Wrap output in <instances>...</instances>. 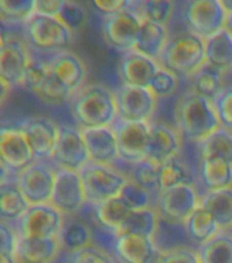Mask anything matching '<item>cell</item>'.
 <instances>
[{
    "mask_svg": "<svg viewBox=\"0 0 232 263\" xmlns=\"http://www.w3.org/2000/svg\"><path fill=\"white\" fill-rule=\"evenodd\" d=\"M198 178L206 192L232 186V164L221 159H201Z\"/></svg>",
    "mask_w": 232,
    "mask_h": 263,
    "instance_id": "27",
    "label": "cell"
},
{
    "mask_svg": "<svg viewBox=\"0 0 232 263\" xmlns=\"http://www.w3.org/2000/svg\"><path fill=\"white\" fill-rule=\"evenodd\" d=\"M16 237V230L12 229L6 221H0V252L14 255Z\"/></svg>",
    "mask_w": 232,
    "mask_h": 263,
    "instance_id": "49",
    "label": "cell"
},
{
    "mask_svg": "<svg viewBox=\"0 0 232 263\" xmlns=\"http://www.w3.org/2000/svg\"><path fill=\"white\" fill-rule=\"evenodd\" d=\"M65 215L51 203L32 204L18 219L16 234L24 237H59Z\"/></svg>",
    "mask_w": 232,
    "mask_h": 263,
    "instance_id": "8",
    "label": "cell"
},
{
    "mask_svg": "<svg viewBox=\"0 0 232 263\" xmlns=\"http://www.w3.org/2000/svg\"><path fill=\"white\" fill-rule=\"evenodd\" d=\"M142 18L130 8H124L107 15L102 24V36L106 41L120 52L135 49L141 32Z\"/></svg>",
    "mask_w": 232,
    "mask_h": 263,
    "instance_id": "11",
    "label": "cell"
},
{
    "mask_svg": "<svg viewBox=\"0 0 232 263\" xmlns=\"http://www.w3.org/2000/svg\"><path fill=\"white\" fill-rule=\"evenodd\" d=\"M182 136L176 127L164 122L151 123L152 149L149 159L156 164L178 156L182 147Z\"/></svg>",
    "mask_w": 232,
    "mask_h": 263,
    "instance_id": "23",
    "label": "cell"
},
{
    "mask_svg": "<svg viewBox=\"0 0 232 263\" xmlns=\"http://www.w3.org/2000/svg\"><path fill=\"white\" fill-rule=\"evenodd\" d=\"M10 36H11V34L8 32V26L4 24V22L0 21V47H3V45L7 43Z\"/></svg>",
    "mask_w": 232,
    "mask_h": 263,
    "instance_id": "51",
    "label": "cell"
},
{
    "mask_svg": "<svg viewBox=\"0 0 232 263\" xmlns=\"http://www.w3.org/2000/svg\"><path fill=\"white\" fill-rule=\"evenodd\" d=\"M24 30L29 44L40 52L56 55L69 51L73 44L74 33L61 22L59 16L34 12L24 24Z\"/></svg>",
    "mask_w": 232,
    "mask_h": 263,
    "instance_id": "4",
    "label": "cell"
},
{
    "mask_svg": "<svg viewBox=\"0 0 232 263\" xmlns=\"http://www.w3.org/2000/svg\"><path fill=\"white\" fill-rule=\"evenodd\" d=\"M183 225L188 237L198 244L208 241L217 232H220V226L217 223L216 218L213 217V214L208 209L201 204L188 215Z\"/></svg>",
    "mask_w": 232,
    "mask_h": 263,
    "instance_id": "29",
    "label": "cell"
},
{
    "mask_svg": "<svg viewBox=\"0 0 232 263\" xmlns=\"http://www.w3.org/2000/svg\"><path fill=\"white\" fill-rule=\"evenodd\" d=\"M67 263H115L114 259L101 248L90 244L81 250L69 252Z\"/></svg>",
    "mask_w": 232,
    "mask_h": 263,
    "instance_id": "44",
    "label": "cell"
},
{
    "mask_svg": "<svg viewBox=\"0 0 232 263\" xmlns=\"http://www.w3.org/2000/svg\"><path fill=\"white\" fill-rule=\"evenodd\" d=\"M57 16L73 33L81 30L86 24L85 8L74 0H67Z\"/></svg>",
    "mask_w": 232,
    "mask_h": 263,
    "instance_id": "42",
    "label": "cell"
},
{
    "mask_svg": "<svg viewBox=\"0 0 232 263\" xmlns=\"http://www.w3.org/2000/svg\"><path fill=\"white\" fill-rule=\"evenodd\" d=\"M30 61L28 45L15 36H10L7 43L0 47V80L8 88L22 86Z\"/></svg>",
    "mask_w": 232,
    "mask_h": 263,
    "instance_id": "16",
    "label": "cell"
},
{
    "mask_svg": "<svg viewBox=\"0 0 232 263\" xmlns=\"http://www.w3.org/2000/svg\"><path fill=\"white\" fill-rule=\"evenodd\" d=\"M52 159L59 168L74 172H79L85 164L89 163V152L82 129L70 125L59 126V137L53 149Z\"/></svg>",
    "mask_w": 232,
    "mask_h": 263,
    "instance_id": "13",
    "label": "cell"
},
{
    "mask_svg": "<svg viewBox=\"0 0 232 263\" xmlns=\"http://www.w3.org/2000/svg\"><path fill=\"white\" fill-rule=\"evenodd\" d=\"M201 205L208 209L216 218L220 230L232 228V186L213 192H206L201 197Z\"/></svg>",
    "mask_w": 232,
    "mask_h": 263,
    "instance_id": "30",
    "label": "cell"
},
{
    "mask_svg": "<svg viewBox=\"0 0 232 263\" xmlns=\"http://www.w3.org/2000/svg\"><path fill=\"white\" fill-rule=\"evenodd\" d=\"M213 106L220 119L221 126L232 130V86L223 88L217 98L213 100Z\"/></svg>",
    "mask_w": 232,
    "mask_h": 263,
    "instance_id": "46",
    "label": "cell"
},
{
    "mask_svg": "<svg viewBox=\"0 0 232 263\" xmlns=\"http://www.w3.org/2000/svg\"><path fill=\"white\" fill-rule=\"evenodd\" d=\"M61 241V247L69 250V252L75 250H81L83 247L92 244V232L89 226L78 219H70L65 222L59 234Z\"/></svg>",
    "mask_w": 232,
    "mask_h": 263,
    "instance_id": "36",
    "label": "cell"
},
{
    "mask_svg": "<svg viewBox=\"0 0 232 263\" xmlns=\"http://www.w3.org/2000/svg\"><path fill=\"white\" fill-rule=\"evenodd\" d=\"M119 196L122 197L123 200L126 201L127 204L130 205L133 210L153 207L152 205V199L155 196L152 193L147 192L146 189H143L142 186H139L135 182H133L130 178L127 180V182L124 184L122 191H120Z\"/></svg>",
    "mask_w": 232,
    "mask_h": 263,
    "instance_id": "41",
    "label": "cell"
},
{
    "mask_svg": "<svg viewBox=\"0 0 232 263\" xmlns=\"http://www.w3.org/2000/svg\"><path fill=\"white\" fill-rule=\"evenodd\" d=\"M49 203L63 215H73L82 209L86 203V195L79 172L57 168Z\"/></svg>",
    "mask_w": 232,
    "mask_h": 263,
    "instance_id": "14",
    "label": "cell"
},
{
    "mask_svg": "<svg viewBox=\"0 0 232 263\" xmlns=\"http://www.w3.org/2000/svg\"><path fill=\"white\" fill-rule=\"evenodd\" d=\"M8 89H10V88L0 80V103H3V100L6 99V96H7L8 93Z\"/></svg>",
    "mask_w": 232,
    "mask_h": 263,
    "instance_id": "54",
    "label": "cell"
},
{
    "mask_svg": "<svg viewBox=\"0 0 232 263\" xmlns=\"http://www.w3.org/2000/svg\"><path fill=\"white\" fill-rule=\"evenodd\" d=\"M118 119L130 122H147L155 114L157 98L149 88L120 85L115 89Z\"/></svg>",
    "mask_w": 232,
    "mask_h": 263,
    "instance_id": "9",
    "label": "cell"
},
{
    "mask_svg": "<svg viewBox=\"0 0 232 263\" xmlns=\"http://www.w3.org/2000/svg\"><path fill=\"white\" fill-rule=\"evenodd\" d=\"M201 263H232V234L220 230L198 248Z\"/></svg>",
    "mask_w": 232,
    "mask_h": 263,
    "instance_id": "32",
    "label": "cell"
},
{
    "mask_svg": "<svg viewBox=\"0 0 232 263\" xmlns=\"http://www.w3.org/2000/svg\"><path fill=\"white\" fill-rule=\"evenodd\" d=\"M228 12L221 6L220 0H187L183 18L190 32L208 39L225 28Z\"/></svg>",
    "mask_w": 232,
    "mask_h": 263,
    "instance_id": "7",
    "label": "cell"
},
{
    "mask_svg": "<svg viewBox=\"0 0 232 263\" xmlns=\"http://www.w3.org/2000/svg\"><path fill=\"white\" fill-rule=\"evenodd\" d=\"M221 6L224 7V10L228 14H232V0H220Z\"/></svg>",
    "mask_w": 232,
    "mask_h": 263,
    "instance_id": "55",
    "label": "cell"
},
{
    "mask_svg": "<svg viewBox=\"0 0 232 263\" xmlns=\"http://www.w3.org/2000/svg\"><path fill=\"white\" fill-rule=\"evenodd\" d=\"M206 63L225 73L232 70V36L227 29L205 39Z\"/></svg>",
    "mask_w": 232,
    "mask_h": 263,
    "instance_id": "25",
    "label": "cell"
},
{
    "mask_svg": "<svg viewBox=\"0 0 232 263\" xmlns=\"http://www.w3.org/2000/svg\"><path fill=\"white\" fill-rule=\"evenodd\" d=\"M157 178L160 191L179 185H193V177L190 168L179 156H174L163 163L157 164Z\"/></svg>",
    "mask_w": 232,
    "mask_h": 263,
    "instance_id": "31",
    "label": "cell"
},
{
    "mask_svg": "<svg viewBox=\"0 0 232 263\" xmlns=\"http://www.w3.org/2000/svg\"><path fill=\"white\" fill-rule=\"evenodd\" d=\"M48 62L32 58V61L29 63L28 69L25 71L24 84H22V86H26L30 92H34V90L40 86L41 82L44 81L45 77L48 76Z\"/></svg>",
    "mask_w": 232,
    "mask_h": 263,
    "instance_id": "45",
    "label": "cell"
},
{
    "mask_svg": "<svg viewBox=\"0 0 232 263\" xmlns=\"http://www.w3.org/2000/svg\"><path fill=\"white\" fill-rule=\"evenodd\" d=\"M116 136L119 158L127 163L149 159L152 149L151 123L118 119L112 125Z\"/></svg>",
    "mask_w": 232,
    "mask_h": 263,
    "instance_id": "6",
    "label": "cell"
},
{
    "mask_svg": "<svg viewBox=\"0 0 232 263\" xmlns=\"http://www.w3.org/2000/svg\"><path fill=\"white\" fill-rule=\"evenodd\" d=\"M156 263H201L198 251L187 247H174L161 252Z\"/></svg>",
    "mask_w": 232,
    "mask_h": 263,
    "instance_id": "47",
    "label": "cell"
},
{
    "mask_svg": "<svg viewBox=\"0 0 232 263\" xmlns=\"http://www.w3.org/2000/svg\"><path fill=\"white\" fill-rule=\"evenodd\" d=\"M112 250L122 263H156L160 256L153 237L127 232L115 234Z\"/></svg>",
    "mask_w": 232,
    "mask_h": 263,
    "instance_id": "17",
    "label": "cell"
},
{
    "mask_svg": "<svg viewBox=\"0 0 232 263\" xmlns=\"http://www.w3.org/2000/svg\"><path fill=\"white\" fill-rule=\"evenodd\" d=\"M0 159L10 172L16 174L36 160L20 127H0Z\"/></svg>",
    "mask_w": 232,
    "mask_h": 263,
    "instance_id": "15",
    "label": "cell"
},
{
    "mask_svg": "<svg viewBox=\"0 0 232 263\" xmlns=\"http://www.w3.org/2000/svg\"><path fill=\"white\" fill-rule=\"evenodd\" d=\"M174 8L172 0H138L130 10L137 12L142 20L167 25L174 14Z\"/></svg>",
    "mask_w": 232,
    "mask_h": 263,
    "instance_id": "37",
    "label": "cell"
},
{
    "mask_svg": "<svg viewBox=\"0 0 232 263\" xmlns=\"http://www.w3.org/2000/svg\"><path fill=\"white\" fill-rule=\"evenodd\" d=\"M159 214L155 207L133 210L123 225L122 232L153 237L157 230V225H159Z\"/></svg>",
    "mask_w": 232,
    "mask_h": 263,
    "instance_id": "34",
    "label": "cell"
},
{
    "mask_svg": "<svg viewBox=\"0 0 232 263\" xmlns=\"http://www.w3.org/2000/svg\"><path fill=\"white\" fill-rule=\"evenodd\" d=\"M159 67L157 61L133 49L122 57L119 62L118 74L124 85L149 88Z\"/></svg>",
    "mask_w": 232,
    "mask_h": 263,
    "instance_id": "19",
    "label": "cell"
},
{
    "mask_svg": "<svg viewBox=\"0 0 232 263\" xmlns=\"http://www.w3.org/2000/svg\"><path fill=\"white\" fill-rule=\"evenodd\" d=\"M48 69L53 77L73 95L83 86L88 74L83 61L71 51L53 55L48 61Z\"/></svg>",
    "mask_w": 232,
    "mask_h": 263,
    "instance_id": "21",
    "label": "cell"
},
{
    "mask_svg": "<svg viewBox=\"0 0 232 263\" xmlns=\"http://www.w3.org/2000/svg\"><path fill=\"white\" fill-rule=\"evenodd\" d=\"M59 237H16L15 256L16 263H53L61 251Z\"/></svg>",
    "mask_w": 232,
    "mask_h": 263,
    "instance_id": "20",
    "label": "cell"
},
{
    "mask_svg": "<svg viewBox=\"0 0 232 263\" xmlns=\"http://www.w3.org/2000/svg\"><path fill=\"white\" fill-rule=\"evenodd\" d=\"M200 201V195L193 185H179L160 191L156 196V211L164 221L184 223Z\"/></svg>",
    "mask_w": 232,
    "mask_h": 263,
    "instance_id": "10",
    "label": "cell"
},
{
    "mask_svg": "<svg viewBox=\"0 0 232 263\" xmlns=\"http://www.w3.org/2000/svg\"><path fill=\"white\" fill-rule=\"evenodd\" d=\"M10 176H11V172L6 167V164H4L3 162H2V159H0V185L8 182Z\"/></svg>",
    "mask_w": 232,
    "mask_h": 263,
    "instance_id": "52",
    "label": "cell"
},
{
    "mask_svg": "<svg viewBox=\"0 0 232 263\" xmlns=\"http://www.w3.org/2000/svg\"><path fill=\"white\" fill-rule=\"evenodd\" d=\"M92 207L96 221L100 223L102 229L108 230L114 236L122 232L124 222L133 211V209L120 196L111 197L96 203Z\"/></svg>",
    "mask_w": 232,
    "mask_h": 263,
    "instance_id": "24",
    "label": "cell"
},
{
    "mask_svg": "<svg viewBox=\"0 0 232 263\" xmlns=\"http://www.w3.org/2000/svg\"><path fill=\"white\" fill-rule=\"evenodd\" d=\"M223 73L220 70L215 69L210 65L202 66L194 76H192L193 88L197 93L202 95L204 98L209 99L210 102H213L217 98V95L223 90V78H221Z\"/></svg>",
    "mask_w": 232,
    "mask_h": 263,
    "instance_id": "35",
    "label": "cell"
},
{
    "mask_svg": "<svg viewBox=\"0 0 232 263\" xmlns=\"http://www.w3.org/2000/svg\"><path fill=\"white\" fill-rule=\"evenodd\" d=\"M29 205L16 182L0 185V218L4 221H18Z\"/></svg>",
    "mask_w": 232,
    "mask_h": 263,
    "instance_id": "33",
    "label": "cell"
},
{
    "mask_svg": "<svg viewBox=\"0 0 232 263\" xmlns=\"http://www.w3.org/2000/svg\"><path fill=\"white\" fill-rule=\"evenodd\" d=\"M67 0H34V12L57 16Z\"/></svg>",
    "mask_w": 232,
    "mask_h": 263,
    "instance_id": "50",
    "label": "cell"
},
{
    "mask_svg": "<svg viewBox=\"0 0 232 263\" xmlns=\"http://www.w3.org/2000/svg\"><path fill=\"white\" fill-rule=\"evenodd\" d=\"M86 201L93 205L111 197L119 196L127 182L126 174L119 172L110 164L89 162L79 170Z\"/></svg>",
    "mask_w": 232,
    "mask_h": 263,
    "instance_id": "5",
    "label": "cell"
},
{
    "mask_svg": "<svg viewBox=\"0 0 232 263\" xmlns=\"http://www.w3.org/2000/svg\"><path fill=\"white\" fill-rule=\"evenodd\" d=\"M130 180L135 182L153 196L160 192L159 178H157V164L151 159H143L131 164Z\"/></svg>",
    "mask_w": 232,
    "mask_h": 263,
    "instance_id": "38",
    "label": "cell"
},
{
    "mask_svg": "<svg viewBox=\"0 0 232 263\" xmlns=\"http://www.w3.org/2000/svg\"><path fill=\"white\" fill-rule=\"evenodd\" d=\"M90 162L112 164L119 158L118 143L112 126L82 129Z\"/></svg>",
    "mask_w": 232,
    "mask_h": 263,
    "instance_id": "22",
    "label": "cell"
},
{
    "mask_svg": "<svg viewBox=\"0 0 232 263\" xmlns=\"http://www.w3.org/2000/svg\"><path fill=\"white\" fill-rule=\"evenodd\" d=\"M157 63L178 78H192L206 65L205 39L190 30L170 37Z\"/></svg>",
    "mask_w": 232,
    "mask_h": 263,
    "instance_id": "3",
    "label": "cell"
},
{
    "mask_svg": "<svg viewBox=\"0 0 232 263\" xmlns=\"http://www.w3.org/2000/svg\"><path fill=\"white\" fill-rule=\"evenodd\" d=\"M36 159L52 158L53 149L59 137V125L53 119L34 117L20 125Z\"/></svg>",
    "mask_w": 232,
    "mask_h": 263,
    "instance_id": "18",
    "label": "cell"
},
{
    "mask_svg": "<svg viewBox=\"0 0 232 263\" xmlns=\"http://www.w3.org/2000/svg\"><path fill=\"white\" fill-rule=\"evenodd\" d=\"M225 29L228 30L229 33H231L232 36V14H228V16H227V22H225Z\"/></svg>",
    "mask_w": 232,
    "mask_h": 263,
    "instance_id": "56",
    "label": "cell"
},
{
    "mask_svg": "<svg viewBox=\"0 0 232 263\" xmlns=\"http://www.w3.org/2000/svg\"><path fill=\"white\" fill-rule=\"evenodd\" d=\"M55 178V168L41 160H34L16 174L15 182L29 204H43L51 201Z\"/></svg>",
    "mask_w": 232,
    "mask_h": 263,
    "instance_id": "12",
    "label": "cell"
},
{
    "mask_svg": "<svg viewBox=\"0 0 232 263\" xmlns=\"http://www.w3.org/2000/svg\"><path fill=\"white\" fill-rule=\"evenodd\" d=\"M201 159H221L232 164V130L219 126L197 143Z\"/></svg>",
    "mask_w": 232,
    "mask_h": 263,
    "instance_id": "26",
    "label": "cell"
},
{
    "mask_svg": "<svg viewBox=\"0 0 232 263\" xmlns=\"http://www.w3.org/2000/svg\"><path fill=\"white\" fill-rule=\"evenodd\" d=\"M0 263H16L15 256L11 254H4V252H0Z\"/></svg>",
    "mask_w": 232,
    "mask_h": 263,
    "instance_id": "53",
    "label": "cell"
},
{
    "mask_svg": "<svg viewBox=\"0 0 232 263\" xmlns=\"http://www.w3.org/2000/svg\"><path fill=\"white\" fill-rule=\"evenodd\" d=\"M33 93L36 95L41 102L48 103V104H60L73 96L69 89H66L65 86L53 77L51 71H48V76Z\"/></svg>",
    "mask_w": 232,
    "mask_h": 263,
    "instance_id": "40",
    "label": "cell"
},
{
    "mask_svg": "<svg viewBox=\"0 0 232 263\" xmlns=\"http://www.w3.org/2000/svg\"><path fill=\"white\" fill-rule=\"evenodd\" d=\"M168 39L170 37H168L165 25L157 24V22L149 20H142L135 51H138L155 61H159Z\"/></svg>",
    "mask_w": 232,
    "mask_h": 263,
    "instance_id": "28",
    "label": "cell"
},
{
    "mask_svg": "<svg viewBox=\"0 0 232 263\" xmlns=\"http://www.w3.org/2000/svg\"><path fill=\"white\" fill-rule=\"evenodd\" d=\"M0 104H2V103H0Z\"/></svg>",
    "mask_w": 232,
    "mask_h": 263,
    "instance_id": "57",
    "label": "cell"
},
{
    "mask_svg": "<svg viewBox=\"0 0 232 263\" xmlns=\"http://www.w3.org/2000/svg\"><path fill=\"white\" fill-rule=\"evenodd\" d=\"M175 118L176 129L182 139L193 143H198L210 132L221 126L213 102L196 90H188L179 99Z\"/></svg>",
    "mask_w": 232,
    "mask_h": 263,
    "instance_id": "2",
    "label": "cell"
},
{
    "mask_svg": "<svg viewBox=\"0 0 232 263\" xmlns=\"http://www.w3.org/2000/svg\"><path fill=\"white\" fill-rule=\"evenodd\" d=\"M93 7L104 15H111L124 8L133 7L138 0H90Z\"/></svg>",
    "mask_w": 232,
    "mask_h": 263,
    "instance_id": "48",
    "label": "cell"
},
{
    "mask_svg": "<svg viewBox=\"0 0 232 263\" xmlns=\"http://www.w3.org/2000/svg\"><path fill=\"white\" fill-rule=\"evenodd\" d=\"M34 14V0H0V21L7 25H24Z\"/></svg>",
    "mask_w": 232,
    "mask_h": 263,
    "instance_id": "39",
    "label": "cell"
},
{
    "mask_svg": "<svg viewBox=\"0 0 232 263\" xmlns=\"http://www.w3.org/2000/svg\"><path fill=\"white\" fill-rule=\"evenodd\" d=\"M71 114L81 129L112 126L118 118L115 90L102 84H88L70 99Z\"/></svg>",
    "mask_w": 232,
    "mask_h": 263,
    "instance_id": "1",
    "label": "cell"
},
{
    "mask_svg": "<svg viewBox=\"0 0 232 263\" xmlns=\"http://www.w3.org/2000/svg\"><path fill=\"white\" fill-rule=\"evenodd\" d=\"M176 88H178V77L174 73L160 66L157 73L155 74V77L152 80L149 89L153 92L156 98L159 99L171 96L176 90Z\"/></svg>",
    "mask_w": 232,
    "mask_h": 263,
    "instance_id": "43",
    "label": "cell"
}]
</instances>
